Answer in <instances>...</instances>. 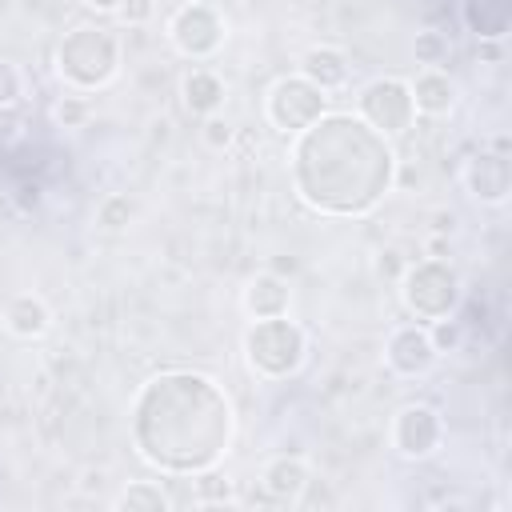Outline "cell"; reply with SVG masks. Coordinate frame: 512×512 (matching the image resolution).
Returning <instances> with one entry per match:
<instances>
[{"label": "cell", "instance_id": "8992f818", "mask_svg": "<svg viewBox=\"0 0 512 512\" xmlns=\"http://www.w3.org/2000/svg\"><path fill=\"white\" fill-rule=\"evenodd\" d=\"M168 40H172V48H176L180 56H188V60H208V56H216V48L224 44V20H220L216 8L188 0L184 8L172 12V20H168Z\"/></svg>", "mask_w": 512, "mask_h": 512}, {"label": "cell", "instance_id": "44dd1931", "mask_svg": "<svg viewBox=\"0 0 512 512\" xmlns=\"http://www.w3.org/2000/svg\"><path fill=\"white\" fill-rule=\"evenodd\" d=\"M412 52H416V64L440 68V64L448 60V36H440V32H416Z\"/></svg>", "mask_w": 512, "mask_h": 512}, {"label": "cell", "instance_id": "f1b7e54d", "mask_svg": "<svg viewBox=\"0 0 512 512\" xmlns=\"http://www.w3.org/2000/svg\"><path fill=\"white\" fill-rule=\"evenodd\" d=\"M192 4H208V8H216V4H220V0H192Z\"/></svg>", "mask_w": 512, "mask_h": 512}, {"label": "cell", "instance_id": "e0dca14e", "mask_svg": "<svg viewBox=\"0 0 512 512\" xmlns=\"http://www.w3.org/2000/svg\"><path fill=\"white\" fill-rule=\"evenodd\" d=\"M112 508L116 512H168L172 508V496L156 480H132L124 492H116Z\"/></svg>", "mask_w": 512, "mask_h": 512}, {"label": "cell", "instance_id": "cb8c5ba5", "mask_svg": "<svg viewBox=\"0 0 512 512\" xmlns=\"http://www.w3.org/2000/svg\"><path fill=\"white\" fill-rule=\"evenodd\" d=\"M200 136H204V144H208L212 152H224V148L232 144V124H228L220 112H212V116H204V128H200Z\"/></svg>", "mask_w": 512, "mask_h": 512}, {"label": "cell", "instance_id": "83f0119b", "mask_svg": "<svg viewBox=\"0 0 512 512\" xmlns=\"http://www.w3.org/2000/svg\"><path fill=\"white\" fill-rule=\"evenodd\" d=\"M92 12H116L120 8V0H84Z\"/></svg>", "mask_w": 512, "mask_h": 512}, {"label": "cell", "instance_id": "5b68a950", "mask_svg": "<svg viewBox=\"0 0 512 512\" xmlns=\"http://www.w3.org/2000/svg\"><path fill=\"white\" fill-rule=\"evenodd\" d=\"M356 108H360V120L376 136H400L416 120L408 80H400V76H376V80H368L360 88V96H356Z\"/></svg>", "mask_w": 512, "mask_h": 512}, {"label": "cell", "instance_id": "5bb4252c", "mask_svg": "<svg viewBox=\"0 0 512 512\" xmlns=\"http://www.w3.org/2000/svg\"><path fill=\"white\" fill-rule=\"evenodd\" d=\"M4 328L16 340H40L52 328V308L36 292H20L4 304Z\"/></svg>", "mask_w": 512, "mask_h": 512}, {"label": "cell", "instance_id": "52a82bcc", "mask_svg": "<svg viewBox=\"0 0 512 512\" xmlns=\"http://www.w3.org/2000/svg\"><path fill=\"white\" fill-rule=\"evenodd\" d=\"M392 448L404 456V460H428L440 444H444V416L432 408V404H404L396 416H392Z\"/></svg>", "mask_w": 512, "mask_h": 512}, {"label": "cell", "instance_id": "2e32d148", "mask_svg": "<svg viewBox=\"0 0 512 512\" xmlns=\"http://www.w3.org/2000/svg\"><path fill=\"white\" fill-rule=\"evenodd\" d=\"M464 24L480 40H504L512 24V0H464Z\"/></svg>", "mask_w": 512, "mask_h": 512}, {"label": "cell", "instance_id": "7402d4cb", "mask_svg": "<svg viewBox=\"0 0 512 512\" xmlns=\"http://www.w3.org/2000/svg\"><path fill=\"white\" fill-rule=\"evenodd\" d=\"M52 116H56L60 128H84L88 116H92V104H88L80 92H76V96H60L56 108H52Z\"/></svg>", "mask_w": 512, "mask_h": 512}, {"label": "cell", "instance_id": "3957f363", "mask_svg": "<svg viewBox=\"0 0 512 512\" xmlns=\"http://www.w3.org/2000/svg\"><path fill=\"white\" fill-rule=\"evenodd\" d=\"M400 296L412 316L440 320L452 316V308L460 304V276L444 260H416L400 272Z\"/></svg>", "mask_w": 512, "mask_h": 512}, {"label": "cell", "instance_id": "d6986e66", "mask_svg": "<svg viewBox=\"0 0 512 512\" xmlns=\"http://www.w3.org/2000/svg\"><path fill=\"white\" fill-rule=\"evenodd\" d=\"M192 488H196V496H192L196 504H232V484H228V476L216 472V468L192 476Z\"/></svg>", "mask_w": 512, "mask_h": 512}, {"label": "cell", "instance_id": "9c48e42d", "mask_svg": "<svg viewBox=\"0 0 512 512\" xmlns=\"http://www.w3.org/2000/svg\"><path fill=\"white\" fill-rule=\"evenodd\" d=\"M436 360H440V352L432 348L424 324H400L384 340V364L396 376H428L436 368Z\"/></svg>", "mask_w": 512, "mask_h": 512}, {"label": "cell", "instance_id": "ffe728a7", "mask_svg": "<svg viewBox=\"0 0 512 512\" xmlns=\"http://www.w3.org/2000/svg\"><path fill=\"white\" fill-rule=\"evenodd\" d=\"M428 328V340H432V348L444 356V352H456L460 344H464V324L456 320V316H440V320H428L424 324Z\"/></svg>", "mask_w": 512, "mask_h": 512}, {"label": "cell", "instance_id": "8fae6325", "mask_svg": "<svg viewBox=\"0 0 512 512\" xmlns=\"http://www.w3.org/2000/svg\"><path fill=\"white\" fill-rule=\"evenodd\" d=\"M288 304H292V288L284 276H276L272 268L268 272H256L244 288V312L252 320H268V316H288Z\"/></svg>", "mask_w": 512, "mask_h": 512}, {"label": "cell", "instance_id": "7c38bea8", "mask_svg": "<svg viewBox=\"0 0 512 512\" xmlns=\"http://www.w3.org/2000/svg\"><path fill=\"white\" fill-rule=\"evenodd\" d=\"M348 56H344V48H336V44H312L304 56H300V76L304 80H312L320 92H336V88H344L348 84Z\"/></svg>", "mask_w": 512, "mask_h": 512}, {"label": "cell", "instance_id": "d4e9b609", "mask_svg": "<svg viewBox=\"0 0 512 512\" xmlns=\"http://www.w3.org/2000/svg\"><path fill=\"white\" fill-rule=\"evenodd\" d=\"M116 12H120V20H124V24H136V28H140V24H148V20H152L156 0H120V8H116Z\"/></svg>", "mask_w": 512, "mask_h": 512}, {"label": "cell", "instance_id": "603a6c76", "mask_svg": "<svg viewBox=\"0 0 512 512\" xmlns=\"http://www.w3.org/2000/svg\"><path fill=\"white\" fill-rule=\"evenodd\" d=\"M20 96H24V76H20V68H16L12 60H0V108L20 104Z\"/></svg>", "mask_w": 512, "mask_h": 512}, {"label": "cell", "instance_id": "ba28073f", "mask_svg": "<svg viewBox=\"0 0 512 512\" xmlns=\"http://www.w3.org/2000/svg\"><path fill=\"white\" fill-rule=\"evenodd\" d=\"M460 180H464L468 196L480 200V204H488V208H500V204H508V196H512V164H508L504 152H492V148L472 152V156L464 160Z\"/></svg>", "mask_w": 512, "mask_h": 512}, {"label": "cell", "instance_id": "277c9868", "mask_svg": "<svg viewBox=\"0 0 512 512\" xmlns=\"http://www.w3.org/2000/svg\"><path fill=\"white\" fill-rule=\"evenodd\" d=\"M328 108V92H320L312 80H304L300 72L296 76H280L272 88H268V100H264V116L276 132H304L308 124H316Z\"/></svg>", "mask_w": 512, "mask_h": 512}, {"label": "cell", "instance_id": "484cf974", "mask_svg": "<svg viewBox=\"0 0 512 512\" xmlns=\"http://www.w3.org/2000/svg\"><path fill=\"white\" fill-rule=\"evenodd\" d=\"M16 140H20V108L8 104V108H0V148H8Z\"/></svg>", "mask_w": 512, "mask_h": 512}, {"label": "cell", "instance_id": "6da1fadb", "mask_svg": "<svg viewBox=\"0 0 512 512\" xmlns=\"http://www.w3.org/2000/svg\"><path fill=\"white\" fill-rule=\"evenodd\" d=\"M120 68V44L108 28L100 24H76L72 32H64L60 48H56V72L68 88L76 92H92L104 88Z\"/></svg>", "mask_w": 512, "mask_h": 512}, {"label": "cell", "instance_id": "9a60e30c", "mask_svg": "<svg viewBox=\"0 0 512 512\" xmlns=\"http://www.w3.org/2000/svg\"><path fill=\"white\" fill-rule=\"evenodd\" d=\"M180 96H184V108L192 116H212L224 108V80L212 68H192L180 80Z\"/></svg>", "mask_w": 512, "mask_h": 512}, {"label": "cell", "instance_id": "7a4b0ae2", "mask_svg": "<svg viewBox=\"0 0 512 512\" xmlns=\"http://www.w3.org/2000/svg\"><path fill=\"white\" fill-rule=\"evenodd\" d=\"M244 360L260 380H284L304 368L308 336L300 324H292L284 316L252 320V328L244 332Z\"/></svg>", "mask_w": 512, "mask_h": 512}, {"label": "cell", "instance_id": "4316f807", "mask_svg": "<svg viewBox=\"0 0 512 512\" xmlns=\"http://www.w3.org/2000/svg\"><path fill=\"white\" fill-rule=\"evenodd\" d=\"M400 272H404V256H400L396 248H384V252L376 256V276H384V280H400Z\"/></svg>", "mask_w": 512, "mask_h": 512}, {"label": "cell", "instance_id": "ac0fdd59", "mask_svg": "<svg viewBox=\"0 0 512 512\" xmlns=\"http://www.w3.org/2000/svg\"><path fill=\"white\" fill-rule=\"evenodd\" d=\"M132 216H136V204L128 196H120V192H112V196H104L96 204V224L104 232H124L132 224Z\"/></svg>", "mask_w": 512, "mask_h": 512}, {"label": "cell", "instance_id": "30bf717a", "mask_svg": "<svg viewBox=\"0 0 512 512\" xmlns=\"http://www.w3.org/2000/svg\"><path fill=\"white\" fill-rule=\"evenodd\" d=\"M260 488L276 504H304V492L312 488V468L300 456H272L260 472Z\"/></svg>", "mask_w": 512, "mask_h": 512}, {"label": "cell", "instance_id": "4fadbf2b", "mask_svg": "<svg viewBox=\"0 0 512 512\" xmlns=\"http://www.w3.org/2000/svg\"><path fill=\"white\" fill-rule=\"evenodd\" d=\"M408 92H412V108L420 116H448L456 108V84L440 68L416 72V80H408Z\"/></svg>", "mask_w": 512, "mask_h": 512}]
</instances>
